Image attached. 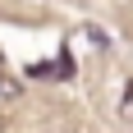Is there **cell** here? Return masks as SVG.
<instances>
[{"mask_svg": "<svg viewBox=\"0 0 133 133\" xmlns=\"http://www.w3.org/2000/svg\"><path fill=\"white\" fill-rule=\"evenodd\" d=\"M124 119H133V83H129V96H124Z\"/></svg>", "mask_w": 133, "mask_h": 133, "instance_id": "cell-1", "label": "cell"}]
</instances>
